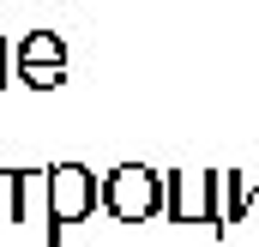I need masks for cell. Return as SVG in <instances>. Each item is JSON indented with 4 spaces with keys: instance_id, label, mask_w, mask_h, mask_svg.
<instances>
[{
    "instance_id": "5",
    "label": "cell",
    "mask_w": 259,
    "mask_h": 247,
    "mask_svg": "<svg viewBox=\"0 0 259 247\" xmlns=\"http://www.w3.org/2000/svg\"><path fill=\"white\" fill-rule=\"evenodd\" d=\"M18 66H66V43L55 30H30L18 43Z\"/></svg>"
},
{
    "instance_id": "6",
    "label": "cell",
    "mask_w": 259,
    "mask_h": 247,
    "mask_svg": "<svg viewBox=\"0 0 259 247\" xmlns=\"http://www.w3.org/2000/svg\"><path fill=\"white\" fill-rule=\"evenodd\" d=\"M18 85H24V91H61L66 66H18Z\"/></svg>"
},
{
    "instance_id": "7",
    "label": "cell",
    "mask_w": 259,
    "mask_h": 247,
    "mask_svg": "<svg viewBox=\"0 0 259 247\" xmlns=\"http://www.w3.org/2000/svg\"><path fill=\"white\" fill-rule=\"evenodd\" d=\"M0 85H18V78H12V43H6V36H0Z\"/></svg>"
},
{
    "instance_id": "1",
    "label": "cell",
    "mask_w": 259,
    "mask_h": 247,
    "mask_svg": "<svg viewBox=\"0 0 259 247\" xmlns=\"http://www.w3.org/2000/svg\"><path fill=\"white\" fill-rule=\"evenodd\" d=\"M97 205H103V181H97L84 163L49 169V241H61L66 223H84Z\"/></svg>"
},
{
    "instance_id": "3",
    "label": "cell",
    "mask_w": 259,
    "mask_h": 247,
    "mask_svg": "<svg viewBox=\"0 0 259 247\" xmlns=\"http://www.w3.org/2000/svg\"><path fill=\"white\" fill-rule=\"evenodd\" d=\"M30 187H36V169H0V217L6 223L30 217Z\"/></svg>"
},
{
    "instance_id": "2",
    "label": "cell",
    "mask_w": 259,
    "mask_h": 247,
    "mask_svg": "<svg viewBox=\"0 0 259 247\" xmlns=\"http://www.w3.org/2000/svg\"><path fill=\"white\" fill-rule=\"evenodd\" d=\"M103 211L121 217V223H145V217H157V211H163V175H151V169H139V163L103 175Z\"/></svg>"
},
{
    "instance_id": "4",
    "label": "cell",
    "mask_w": 259,
    "mask_h": 247,
    "mask_svg": "<svg viewBox=\"0 0 259 247\" xmlns=\"http://www.w3.org/2000/svg\"><path fill=\"white\" fill-rule=\"evenodd\" d=\"M175 181V199H169V211L187 223V217H211V175H169Z\"/></svg>"
}]
</instances>
